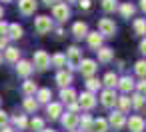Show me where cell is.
Listing matches in <instances>:
<instances>
[{
  "instance_id": "4dcf8cb0",
  "label": "cell",
  "mask_w": 146,
  "mask_h": 132,
  "mask_svg": "<svg viewBox=\"0 0 146 132\" xmlns=\"http://www.w3.org/2000/svg\"><path fill=\"white\" fill-rule=\"evenodd\" d=\"M92 130H94V132H108V122H106V118H96V120L92 122Z\"/></svg>"
},
{
  "instance_id": "ab89813d",
  "label": "cell",
  "mask_w": 146,
  "mask_h": 132,
  "mask_svg": "<svg viewBox=\"0 0 146 132\" xmlns=\"http://www.w3.org/2000/svg\"><path fill=\"white\" fill-rule=\"evenodd\" d=\"M4 126H8V114L4 110H0V128H4Z\"/></svg>"
},
{
  "instance_id": "11a10c76",
  "label": "cell",
  "mask_w": 146,
  "mask_h": 132,
  "mask_svg": "<svg viewBox=\"0 0 146 132\" xmlns=\"http://www.w3.org/2000/svg\"><path fill=\"white\" fill-rule=\"evenodd\" d=\"M0 62H2V56H0Z\"/></svg>"
},
{
  "instance_id": "f6af8a7d",
  "label": "cell",
  "mask_w": 146,
  "mask_h": 132,
  "mask_svg": "<svg viewBox=\"0 0 146 132\" xmlns=\"http://www.w3.org/2000/svg\"><path fill=\"white\" fill-rule=\"evenodd\" d=\"M42 2L46 6H56V4H60V0H42Z\"/></svg>"
},
{
  "instance_id": "7bdbcfd3",
  "label": "cell",
  "mask_w": 146,
  "mask_h": 132,
  "mask_svg": "<svg viewBox=\"0 0 146 132\" xmlns=\"http://www.w3.org/2000/svg\"><path fill=\"white\" fill-rule=\"evenodd\" d=\"M8 48V36H0V50Z\"/></svg>"
},
{
  "instance_id": "e0dca14e",
  "label": "cell",
  "mask_w": 146,
  "mask_h": 132,
  "mask_svg": "<svg viewBox=\"0 0 146 132\" xmlns=\"http://www.w3.org/2000/svg\"><path fill=\"white\" fill-rule=\"evenodd\" d=\"M72 34H74L76 40L86 38V36H88V26H86V22H74V26H72Z\"/></svg>"
},
{
  "instance_id": "816d5d0a",
  "label": "cell",
  "mask_w": 146,
  "mask_h": 132,
  "mask_svg": "<svg viewBox=\"0 0 146 132\" xmlns=\"http://www.w3.org/2000/svg\"><path fill=\"white\" fill-rule=\"evenodd\" d=\"M0 2H12V0H0Z\"/></svg>"
},
{
  "instance_id": "7a4b0ae2",
  "label": "cell",
  "mask_w": 146,
  "mask_h": 132,
  "mask_svg": "<svg viewBox=\"0 0 146 132\" xmlns=\"http://www.w3.org/2000/svg\"><path fill=\"white\" fill-rule=\"evenodd\" d=\"M32 66H36L38 70H46L50 66V56L46 50H36L34 58H32Z\"/></svg>"
},
{
  "instance_id": "7402d4cb",
  "label": "cell",
  "mask_w": 146,
  "mask_h": 132,
  "mask_svg": "<svg viewBox=\"0 0 146 132\" xmlns=\"http://www.w3.org/2000/svg\"><path fill=\"white\" fill-rule=\"evenodd\" d=\"M4 58H6L8 62H14V64H16V62L20 60V50L14 48V46H8V48L4 50Z\"/></svg>"
},
{
  "instance_id": "e575fe53",
  "label": "cell",
  "mask_w": 146,
  "mask_h": 132,
  "mask_svg": "<svg viewBox=\"0 0 146 132\" xmlns=\"http://www.w3.org/2000/svg\"><path fill=\"white\" fill-rule=\"evenodd\" d=\"M50 64L56 66V68H62V66H66V56L58 52V54H54V56L50 58Z\"/></svg>"
},
{
  "instance_id": "c3c4849f",
  "label": "cell",
  "mask_w": 146,
  "mask_h": 132,
  "mask_svg": "<svg viewBox=\"0 0 146 132\" xmlns=\"http://www.w3.org/2000/svg\"><path fill=\"white\" fill-rule=\"evenodd\" d=\"M140 8H142V10L146 12V0H140Z\"/></svg>"
},
{
  "instance_id": "bcb514c9",
  "label": "cell",
  "mask_w": 146,
  "mask_h": 132,
  "mask_svg": "<svg viewBox=\"0 0 146 132\" xmlns=\"http://www.w3.org/2000/svg\"><path fill=\"white\" fill-rule=\"evenodd\" d=\"M68 106H70V112H72V114H76V112H78V108H80V106H78V102H72V104H68Z\"/></svg>"
},
{
  "instance_id": "8992f818",
  "label": "cell",
  "mask_w": 146,
  "mask_h": 132,
  "mask_svg": "<svg viewBox=\"0 0 146 132\" xmlns=\"http://www.w3.org/2000/svg\"><path fill=\"white\" fill-rule=\"evenodd\" d=\"M34 28H36L38 34H48V32L52 30V20H50V16H38V18L34 20Z\"/></svg>"
},
{
  "instance_id": "44dd1931",
  "label": "cell",
  "mask_w": 146,
  "mask_h": 132,
  "mask_svg": "<svg viewBox=\"0 0 146 132\" xmlns=\"http://www.w3.org/2000/svg\"><path fill=\"white\" fill-rule=\"evenodd\" d=\"M92 122H94V118H92L90 114H82V118H78L80 132H90V130H92Z\"/></svg>"
},
{
  "instance_id": "681fc988",
  "label": "cell",
  "mask_w": 146,
  "mask_h": 132,
  "mask_svg": "<svg viewBox=\"0 0 146 132\" xmlns=\"http://www.w3.org/2000/svg\"><path fill=\"white\" fill-rule=\"evenodd\" d=\"M2 16H4V10H2V6H0V20H2Z\"/></svg>"
},
{
  "instance_id": "4fadbf2b",
  "label": "cell",
  "mask_w": 146,
  "mask_h": 132,
  "mask_svg": "<svg viewBox=\"0 0 146 132\" xmlns=\"http://www.w3.org/2000/svg\"><path fill=\"white\" fill-rule=\"evenodd\" d=\"M18 10L24 16H30L36 12V0H18Z\"/></svg>"
},
{
  "instance_id": "60d3db41",
  "label": "cell",
  "mask_w": 146,
  "mask_h": 132,
  "mask_svg": "<svg viewBox=\"0 0 146 132\" xmlns=\"http://www.w3.org/2000/svg\"><path fill=\"white\" fill-rule=\"evenodd\" d=\"M78 6L82 10H90L92 8V0H78Z\"/></svg>"
},
{
  "instance_id": "603a6c76",
  "label": "cell",
  "mask_w": 146,
  "mask_h": 132,
  "mask_svg": "<svg viewBox=\"0 0 146 132\" xmlns=\"http://www.w3.org/2000/svg\"><path fill=\"white\" fill-rule=\"evenodd\" d=\"M96 52H98V60H100V62H110L112 56H114V50L108 48V46H102V48H98Z\"/></svg>"
},
{
  "instance_id": "ffe728a7",
  "label": "cell",
  "mask_w": 146,
  "mask_h": 132,
  "mask_svg": "<svg viewBox=\"0 0 146 132\" xmlns=\"http://www.w3.org/2000/svg\"><path fill=\"white\" fill-rule=\"evenodd\" d=\"M76 90L74 88H62L60 90V98H62V102H66V104H72V102H76Z\"/></svg>"
},
{
  "instance_id": "7c38bea8",
  "label": "cell",
  "mask_w": 146,
  "mask_h": 132,
  "mask_svg": "<svg viewBox=\"0 0 146 132\" xmlns=\"http://www.w3.org/2000/svg\"><path fill=\"white\" fill-rule=\"evenodd\" d=\"M116 100H118V96H116V92L110 90V88H106V90L100 94V102H102L104 108H112V106L116 104Z\"/></svg>"
},
{
  "instance_id": "9c48e42d",
  "label": "cell",
  "mask_w": 146,
  "mask_h": 132,
  "mask_svg": "<svg viewBox=\"0 0 146 132\" xmlns=\"http://www.w3.org/2000/svg\"><path fill=\"white\" fill-rule=\"evenodd\" d=\"M60 122H62V126L66 128V130H76V126H78V114H72V112H62V116H60Z\"/></svg>"
},
{
  "instance_id": "db71d44e",
  "label": "cell",
  "mask_w": 146,
  "mask_h": 132,
  "mask_svg": "<svg viewBox=\"0 0 146 132\" xmlns=\"http://www.w3.org/2000/svg\"><path fill=\"white\" fill-rule=\"evenodd\" d=\"M72 132H80V130H72Z\"/></svg>"
},
{
  "instance_id": "b9f144b4",
  "label": "cell",
  "mask_w": 146,
  "mask_h": 132,
  "mask_svg": "<svg viewBox=\"0 0 146 132\" xmlns=\"http://www.w3.org/2000/svg\"><path fill=\"white\" fill-rule=\"evenodd\" d=\"M6 32H8V24L4 20H0V36H6Z\"/></svg>"
},
{
  "instance_id": "7dc6e473",
  "label": "cell",
  "mask_w": 146,
  "mask_h": 132,
  "mask_svg": "<svg viewBox=\"0 0 146 132\" xmlns=\"http://www.w3.org/2000/svg\"><path fill=\"white\" fill-rule=\"evenodd\" d=\"M0 132H14V128H10V126H4V128H0Z\"/></svg>"
},
{
  "instance_id": "cb8c5ba5",
  "label": "cell",
  "mask_w": 146,
  "mask_h": 132,
  "mask_svg": "<svg viewBox=\"0 0 146 132\" xmlns=\"http://www.w3.org/2000/svg\"><path fill=\"white\" fill-rule=\"evenodd\" d=\"M102 84H104L106 88L114 90V88H116V84H118V76H116L114 72H106V74H104V78H102Z\"/></svg>"
},
{
  "instance_id": "8d00e7d4",
  "label": "cell",
  "mask_w": 146,
  "mask_h": 132,
  "mask_svg": "<svg viewBox=\"0 0 146 132\" xmlns=\"http://www.w3.org/2000/svg\"><path fill=\"white\" fill-rule=\"evenodd\" d=\"M134 72L140 76V78H146V60H138L134 64Z\"/></svg>"
},
{
  "instance_id": "836d02e7",
  "label": "cell",
  "mask_w": 146,
  "mask_h": 132,
  "mask_svg": "<svg viewBox=\"0 0 146 132\" xmlns=\"http://www.w3.org/2000/svg\"><path fill=\"white\" fill-rule=\"evenodd\" d=\"M100 6H102L104 12H114V10L118 8V0H102Z\"/></svg>"
},
{
  "instance_id": "8fae6325",
  "label": "cell",
  "mask_w": 146,
  "mask_h": 132,
  "mask_svg": "<svg viewBox=\"0 0 146 132\" xmlns=\"http://www.w3.org/2000/svg\"><path fill=\"white\" fill-rule=\"evenodd\" d=\"M32 70H34V66H32L30 60H18V62H16V74H18V76L28 78V76L32 74Z\"/></svg>"
},
{
  "instance_id": "83f0119b",
  "label": "cell",
  "mask_w": 146,
  "mask_h": 132,
  "mask_svg": "<svg viewBox=\"0 0 146 132\" xmlns=\"http://www.w3.org/2000/svg\"><path fill=\"white\" fill-rule=\"evenodd\" d=\"M120 14H122V18H130L134 12H136V8H134V4H130V2H124V4H120Z\"/></svg>"
},
{
  "instance_id": "5b68a950",
  "label": "cell",
  "mask_w": 146,
  "mask_h": 132,
  "mask_svg": "<svg viewBox=\"0 0 146 132\" xmlns=\"http://www.w3.org/2000/svg\"><path fill=\"white\" fill-rule=\"evenodd\" d=\"M96 102H98V100H96V96H94L92 92H88V90H86V92H82V94L78 96V106H80V108H84V110H92V108L96 106Z\"/></svg>"
},
{
  "instance_id": "9a60e30c",
  "label": "cell",
  "mask_w": 146,
  "mask_h": 132,
  "mask_svg": "<svg viewBox=\"0 0 146 132\" xmlns=\"http://www.w3.org/2000/svg\"><path fill=\"white\" fill-rule=\"evenodd\" d=\"M70 82H72V72L70 70H60L56 74V84L60 88H70Z\"/></svg>"
},
{
  "instance_id": "f1b7e54d",
  "label": "cell",
  "mask_w": 146,
  "mask_h": 132,
  "mask_svg": "<svg viewBox=\"0 0 146 132\" xmlns=\"http://www.w3.org/2000/svg\"><path fill=\"white\" fill-rule=\"evenodd\" d=\"M100 86H102V80H98V78H94V76L86 80V90H88V92H92V94H94V92H98V90H100Z\"/></svg>"
},
{
  "instance_id": "277c9868",
  "label": "cell",
  "mask_w": 146,
  "mask_h": 132,
  "mask_svg": "<svg viewBox=\"0 0 146 132\" xmlns=\"http://www.w3.org/2000/svg\"><path fill=\"white\" fill-rule=\"evenodd\" d=\"M52 16H54L56 20H60V22H66V20L70 18V8H68V4H66V2H60V4H56V6H52Z\"/></svg>"
},
{
  "instance_id": "ac0fdd59",
  "label": "cell",
  "mask_w": 146,
  "mask_h": 132,
  "mask_svg": "<svg viewBox=\"0 0 146 132\" xmlns=\"http://www.w3.org/2000/svg\"><path fill=\"white\" fill-rule=\"evenodd\" d=\"M46 112H48L50 120H56V118H60V116H62V102H48V106H46Z\"/></svg>"
},
{
  "instance_id": "484cf974",
  "label": "cell",
  "mask_w": 146,
  "mask_h": 132,
  "mask_svg": "<svg viewBox=\"0 0 146 132\" xmlns=\"http://www.w3.org/2000/svg\"><path fill=\"white\" fill-rule=\"evenodd\" d=\"M116 104H118V108H120V112H122V114H126V112L132 108V100H130L126 94H124V96H118Z\"/></svg>"
},
{
  "instance_id": "1f68e13d",
  "label": "cell",
  "mask_w": 146,
  "mask_h": 132,
  "mask_svg": "<svg viewBox=\"0 0 146 132\" xmlns=\"http://www.w3.org/2000/svg\"><path fill=\"white\" fill-rule=\"evenodd\" d=\"M22 106H24L26 112H36V110H38V102H36L32 96H26L24 102H22Z\"/></svg>"
},
{
  "instance_id": "f907efd6",
  "label": "cell",
  "mask_w": 146,
  "mask_h": 132,
  "mask_svg": "<svg viewBox=\"0 0 146 132\" xmlns=\"http://www.w3.org/2000/svg\"><path fill=\"white\" fill-rule=\"evenodd\" d=\"M42 132H56V130H52V128H50V130H46V128H44V130H42Z\"/></svg>"
},
{
  "instance_id": "5bb4252c",
  "label": "cell",
  "mask_w": 146,
  "mask_h": 132,
  "mask_svg": "<svg viewBox=\"0 0 146 132\" xmlns=\"http://www.w3.org/2000/svg\"><path fill=\"white\" fill-rule=\"evenodd\" d=\"M86 40H88V46H90L92 50H98V48H102V42H104V36H102L100 32H88V36H86Z\"/></svg>"
},
{
  "instance_id": "d590c367",
  "label": "cell",
  "mask_w": 146,
  "mask_h": 132,
  "mask_svg": "<svg viewBox=\"0 0 146 132\" xmlns=\"http://www.w3.org/2000/svg\"><path fill=\"white\" fill-rule=\"evenodd\" d=\"M28 126H30L34 132H42V130H44V120H42V118H38V116H34V118L28 122Z\"/></svg>"
},
{
  "instance_id": "d4e9b609",
  "label": "cell",
  "mask_w": 146,
  "mask_h": 132,
  "mask_svg": "<svg viewBox=\"0 0 146 132\" xmlns=\"http://www.w3.org/2000/svg\"><path fill=\"white\" fill-rule=\"evenodd\" d=\"M50 98H52V92H50V88H38V92H36V102L48 104V102H50Z\"/></svg>"
},
{
  "instance_id": "f35d334b",
  "label": "cell",
  "mask_w": 146,
  "mask_h": 132,
  "mask_svg": "<svg viewBox=\"0 0 146 132\" xmlns=\"http://www.w3.org/2000/svg\"><path fill=\"white\" fill-rule=\"evenodd\" d=\"M136 90H138V94H140V96H144V94H146V78H142V80L136 84Z\"/></svg>"
},
{
  "instance_id": "d6a6232c",
  "label": "cell",
  "mask_w": 146,
  "mask_h": 132,
  "mask_svg": "<svg viewBox=\"0 0 146 132\" xmlns=\"http://www.w3.org/2000/svg\"><path fill=\"white\" fill-rule=\"evenodd\" d=\"M12 122H14V126H16V128H20V130H26V128H28V118H26L24 114L14 116V118H12Z\"/></svg>"
},
{
  "instance_id": "d6986e66",
  "label": "cell",
  "mask_w": 146,
  "mask_h": 132,
  "mask_svg": "<svg viewBox=\"0 0 146 132\" xmlns=\"http://www.w3.org/2000/svg\"><path fill=\"white\" fill-rule=\"evenodd\" d=\"M22 34H24V30H22V26L20 24H8V32H6V36H8V40L12 38V40H18V38H22Z\"/></svg>"
},
{
  "instance_id": "6da1fadb",
  "label": "cell",
  "mask_w": 146,
  "mask_h": 132,
  "mask_svg": "<svg viewBox=\"0 0 146 132\" xmlns=\"http://www.w3.org/2000/svg\"><path fill=\"white\" fill-rule=\"evenodd\" d=\"M64 56H66V66H68V70H78V68H80V64H82V52H80V48L70 46Z\"/></svg>"
},
{
  "instance_id": "74e56055",
  "label": "cell",
  "mask_w": 146,
  "mask_h": 132,
  "mask_svg": "<svg viewBox=\"0 0 146 132\" xmlns=\"http://www.w3.org/2000/svg\"><path fill=\"white\" fill-rule=\"evenodd\" d=\"M130 100H132V106H134V108H138V110H140V108L144 106V96H140L138 92H136V94H134V96H132Z\"/></svg>"
},
{
  "instance_id": "ee69618b",
  "label": "cell",
  "mask_w": 146,
  "mask_h": 132,
  "mask_svg": "<svg viewBox=\"0 0 146 132\" xmlns=\"http://www.w3.org/2000/svg\"><path fill=\"white\" fill-rule=\"evenodd\" d=\"M138 48H140V52L146 56V38H142V40H140V46H138Z\"/></svg>"
},
{
  "instance_id": "2e32d148",
  "label": "cell",
  "mask_w": 146,
  "mask_h": 132,
  "mask_svg": "<svg viewBox=\"0 0 146 132\" xmlns=\"http://www.w3.org/2000/svg\"><path fill=\"white\" fill-rule=\"evenodd\" d=\"M124 94H128V92H132L134 88H136V82L130 78V76H122V78H118V84H116Z\"/></svg>"
},
{
  "instance_id": "ba28073f",
  "label": "cell",
  "mask_w": 146,
  "mask_h": 132,
  "mask_svg": "<svg viewBox=\"0 0 146 132\" xmlns=\"http://www.w3.org/2000/svg\"><path fill=\"white\" fill-rule=\"evenodd\" d=\"M126 126L130 128V132H144V130H146V122H144V118L138 116V114L130 116V118L126 120Z\"/></svg>"
},
{
  "instance_id": "52a82bcc",
  "label": "cell",
  "mask_w": 146,
  "mask_h": 132,
  "mask_svg": "<svg viewBox=\"0 0 146 132\" xmlns=\"http://www.w3.org/2000/svg\"><path fill=\"white\" fill-rule=\"evenodd\" d=\"M98 30H100L102 36H114L116 24H114V20H110V18H100V20H98Z\"/></svg>"
},
{
  "instance_id": "3957f363",
  "label": "cell",
  "mask_w": 146,
  "mask_h": 132,
  "mask_svg": "<svg viewBox=\"0 0 146 132\" xmlns=\"http://www.w3.org/2000/svg\"><path fill=\"white\" fill-rule=\"evenodd\" d=\"M108 126H112L114 130H120V128H124L126 126V116L120 112V110H114V112H110V116H108Z\"/></svg>"
},
{
  "instance_id": "30bf717a",
  "label": "cell",
  "mask_w": 146,
  "mask_h": 132,
  "mask_svg": "<svg viewBox=\"0 0 146 132\" xmlns=\"http://www.w3.org/2000/svg\"><path fill=\"white\" fill-rule=\"evenodd\" d=\"M78 70L82 72V76H86V78H92V76L96 74V70H98V66H96V60H90V58L82 60V64H80V68H78Z\"/></svg>"
},
{
  "instance_id": "f5cc1de1",
  "label": "cell",
  "mask_w": 146,
  "mask_h": 132,
  "mask_svg": "<svg viewBox=\"0 0 146 132\" xmlns=\"http://www.w3.org/2000/svg\"><path fill=\"white\" fill-rule=\"evenodd\" d=\"M66 2H78V0H66Z\"/></svg>"
},
{
  "instance_id": "f546056e",
  "label": "cell",
  "mask_w": 146,
  "mask_h": 132,
  "mask_svg": "<svg viewBox=\"0 0 146 132\" xmlns=\"http://www.w3.org/2000/svg\"><path fill=\"white\" fill-rule=\"evenodd\" d=\"M134 32L138 36H146V18H136L134 20Z\"/></svg>"
},
{
  "instance_id": "9f6ffc18",
  "label": "cell",
  "mask_w": 146,
  "mask_h": 132,
  "mask_svg": "<svg viewBox=\"0 0 146 132\" xmlns=\"http://www.w3.org/2000/svg\"><path fill=\"white\" fill-rule=\"evenodd\" d=\"M0 102H2V98H0Z\"/></svg>"
},
{
  "instance_id": "4316f807",
  "label": "cell",
  "mask_w": 146,
  "mask_h": 132,
  "mask_svg": "<svg viewBox=\"0 0 146 132\" xmlns=\"http://www.w3.org/2000/svg\"><path fill=\"white\" fill-rule=\"evenodd\" d=\"M22 90H24L26 96H34V94L38 92V84H36L34 80H26V82L22 84Z\"/></svg>"
}]
</instances>
